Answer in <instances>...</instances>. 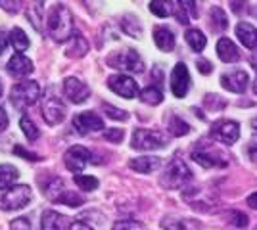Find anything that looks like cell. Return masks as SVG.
Wrapping results in <instances>:
<instances>
[{"mask_svg": "<svg viewBox=\"0 0 257 230\" xmlns=\"http://www.w3.org/2000/svg\"><path fill=\"white\" fill-rule=\"evenodd\" d=\"M31 188L27 184H16L0 196V203H2L4 211H16V209L25 207L31 201Z\"/></svg>", "mask_w": 257, "mask_h": 230, "instance_id": "obj_5", "label": "cell"}, {"mask_svg": "<svg viewBox=\"0 0 257 230\" xmlns=\"http://www.w3.org/2000/svg\"><path fill=\"white\" fill-rule=\"evenodd\" d=\"M14 153L20 155V157H23V159H27V161H41V159H43L39 153L29 152V150H25V148H22V146H14Z\"/></svg>", "mask_w": 257, "mask_h": 230, "instance_id": "obj_39", "label": "cell"}, {"mask_svg": "<svg viewBox=\"0 0 257 230\" xmlns=\"http://www.w3.org/2000/svg\"><path fill=\"white\" fill-rule=\"evenodd\" d=\"M230 222L232 224H236V226H240V228H244V226H247V217L244 215V213H240V211H232L230 213Z\"/></svg>", "mask_w": 257, "mask_h": 230, "instance_id": "obj_41", "label": "cell"}, {"mask_svg": "<svg viewBox=\"0 0 257 230\" xmlns=\"http://www.w3.org/2000/svg\"><path fill=\"white\" fill-rule=\"evenodd\" d=\"M154 43L163 52H171V50H175L177 41H175V35H173L171 29H167V27H156L154 29Z\"/></svg>", "mask_w": 257, "mask_h": 230, "instance_id": "obj_22", "label": "cell"}, {"mask_svg": "<svg viewBox=\"0 0 257 230\" xmlns=\"http://www.w3.org/2000/svg\"><path fill=\"white\" fill-rule=\"evenodd\" d=\"M0 96H2V81H0Z\"/></svg>", "mask_w": 257, "mask_h": 230, "instance_id": "obj_51", "label": "cell"}, {"mask_svg": "<svg viewBox=\"0 0 257 230\" xmlns=\"http://www.w3.org/2000/svg\"><path fill=\"white\" fill-rule=\"evenodd\" d=\"M69 226L71 224H69L67 217L58 213V211H52V209L44 211L43 217H41V228L43 230H67Z\"/></svg>", "mask_w": 257, "mask_h": 230, "instance_id": "obj_17", "label": "cell"}, {"mask_svg": "<svg viewBox=\"0 0 257 230\" xmlns=\"http://www.w3.org/2000/svg\"><path fill=\"white\" fill-rule=\"evenodd\" d=\"M217 56H219V60L225 62V64H234V62L240 60V50H238V46H236L230 39L221 37V39L217 41Z\"/></svg>", "mask_w": 257, "mask_h": 230, "instance_id": "obj_18", "label": "cell"}, {"mask_svg": "<svg viewBox=\"0 0 257 230\" xmlns=\"http://www.w3.org/2000/svg\"><path fill=\"white\" fill-rule=\"evenodd\" d=\"M128 167L137 173H154L161 167V159L156 157V155H140V157H135L128 161Z\"/></svg>", "mask_w": 257, "mask_h": 230, "instance_id": "obj_19", "label": "cell"}, {"mask_svg": "<svg viewBox=\"0 0 257 230\" xmlns=\"http://www.w3.org/2000/svg\"><path fill=\"white\" fill-rule=\"evenodd\" d=\"M211 138L225 146H232L240 138V125L236 121H217L211 125Z\"/></svg>", "mask_w": 257, "mask_h": 230, "instance_id": "obj_8", "label": "cell"}, {"mask_svg": "<svg viewBox=\"0 0 257 230\" xmlns=\"http://www.w3.org/2000/svg\"><path fill=\"white\" fill-rule=\"evenodd\" d=\"M10 230H35L31 224V220L27 217H20V219H14L10 222Z\"/></svg>", "mask_w": 257, "mask_h": 230, "instance_id": "obj_40", "label": "cell"}, {"mask_svg": "<svg viewBox=\"0 0 257 230\" xmlns=\"http://www.w3.org/2000/svg\"><path fill=\"white\" fill-rule=\"evenodd\" d=\"M20 127H22L23 134H25V138L27 140H37L39 136H41V131L37 129V125L31 121V117L29 115H22V119H20Z\"/></svg>", "mask_w": 257, "mask_h": 230, "instance_id": "obj_32", "label": "cell"}, {"mask_svg": "<svg viewBox=\"0 0 257 230\" xmlns=\"http://www.w3.org/2000/svg\"><path fill=\"white\" fill-rule=\"evenodd\" d=\"M107 64L117 67V69L133 71V73H142V71L146 69L142 58L139 56V52L133 50V48H127V50H123V52H117V54H113L111 58H107Z\"/></svg>", "mask_w": 257, "mask_h": 230, "instance_id": "obj_7", "label": "cell"}, {"mask_svg": "<svg viewBox=\"0 0 257 230\" xmlns=\"http://www.w3.org/2000/svg\"><path fill=\"white\" fill-rule=\"evenodd\" d=\"M111 230H148V228H146L142 222H139V220L127 219V220H119V222H115Z\"/></svg>", "mask_w": 257, "mask_h": 230, "instance_id": "obj_37", "label": "cell"}, {"mask_svg": "<svg viewBox=\"0 0 257 230\" xmlns=\"http://www.w3.org/2000/svg\"><path fill=\"white\" fill-rule=\"evenodd\" d=\"M104 136H106L107 142L121 144L123 138H125V132L121 131V129H106V131H104Z\"/></svg>", "mask_w": 257, "mask_h": 230, "instance_id": "obj_38", "label": "cell"}, {"mask_svg": "<svg viewBox=\"0 0 257 230\" xmlns=\"http://www.w3.org/2000/svg\"><path fill=\"white\" fill-rule=\"evenodd\" d=\"M221 85H223V88H226L228 92L244 94L247 85H249V77H247L246 71L232 69V71H228V73H223V75H221Z\"/></svg>", "mask_w": 257, "mask_h": 230, "instance_id": "obj_14", "label": "cell"}, {"mask_svg": "<svg viewBox=\"0 0 257 230\" xmlns=\"http://www.w3.org/2000/svg\"><path fill=\"white\" fill-rule=\"evenodd\" d=\"M211 23H213L215 31H226L228 20H226V14L223 8H219V6L211 8Z\"/></svg>", "mask_w": 257, "mask_h": 230, "instance_id": "obj_33", "label": "cell"}, {"mask_svg": "<svg viewBox=\"0 0 257 230\" xmlns=\"http://www.w3.org/2000/svg\"><path fill=\"white\" fill-rule=\"evenodd\" d=\"M161 228L165 230H200V222L188 217H179V215H165L161 219Z\"/></svg>", "mask_w": 257, "mask_h": 230, "instance_id": "obj_16", "label": "cell"}, {"mask_svg": "<svg viewBox=\"0 0 257 230\" xmlns=\"http://www.w3.org/2000/svg\"><path fill=\"white\" fill-rule=\"evenodd\" d=\"M64 94L71 104H83L90 96V88L77 77H65L64 79Z\"/></svg>", "mask_w": 257, "mask_h": 230, "instance_id": "obj_13", "label": "cell"}, {"mask_svg": "<svg viewBox=\"0 0 257 230\" xmlns=\"http://www.w3.org/2000/svg\"><path fill=\"white\" fill-rule=\"evenodd\" d=\"M121 29L128 35V37H135V39H139L140 35H142V25L139 23V20L135 18V16H123L121 18Z\"/></svg>", "mask_w": 257, "mask_h": 230, "instance_id": "obj_28", "label": "cell"}, {"mask_svg": "<svg viewBox=\"0 0 257 230\" xmlns=\"http://www.w3.org/2000/svg\"><path fill=\"white\" fill-rule=\"evenodd\" d=\"M39 98H41V87L37 81H20L10 90L12 104L20 110H25L33 104H37Z\"/></svg>", "mask_w": 257, "mask_h": 230, "instance_id": "obj_3", "label": "cell"}, {"mask_svg": "<svg viewBox=\"0 0 257 230\" xmlns=\"http://www.w3.org/2000/svg\"><path fill=\"white\" fill-rule=\"evenodd\" d=\"M8 73H10L14 79H25V77H29L33 73V62L27 58V56L23 54H14L10 58V62H8Z\"/></svg>", "mask_w": 257, "mask_h": 230, "instance_id": "obj_15", "label": "cell"}, {"mask_svg": "<svg viewBox=\"0 0 257 230\" xmlns=\"http://www.w3.org/2000/svg\"><path fill=\"white\" fill-rule=\"evenodd\" d=\"M196 67H198V71H200L202 75H209V73L213 71L211 62H209V60H204V58H200V60L196 62Z\"/></svg>", "mask_w": 257, "mask_h": 230, "instance_id": "obj_42", "label": "cell"}, {"mask_svg": "<svg viewBox=\"0 0 257 230\" xmlns=\"http://www.w3.org/2000/svg\"><path fill=\"white\" fill-rule=\"evenodd\" d=\"M175 2H163V0H152L150 12L158 18H169L175 14Z\"/></svg>", "mask_w": 257, "mask_h": 230, "instance_id": "obj_30", "label": "cell"}, {"mask_svg": "<svg viewBox=\"0 0 257 230\" xmlns=\"http://www.w3.org/2000/svg\"><path fill=\"white\" fill-rule=\"evenodd\" d=\"M204 106L209 111H219L223 110V108H226V102L221 96H217V94H205Z\"/></svg>", "mask_w": 257, "mask_h": 230, "instance_id": "obj_35", "label": "cell"}, {"mask_svg": "<svg viewBox=\"0 0 257 230\" xmlns=\"http://www.w3.org/2000/svg\"><path fill=\"white\" fill-rule=\"evenodd\" d=\"M18 176H20V171L14 165H0V190L12 188V184L18 180Z\"/></svg>", "mask_w": 257, "mask_h": 230, "instance_id": "obj_26", "label": "cell"}, {"mask_svg": "<svg viewBox=\"0 0 257 230\" xmlns=\"http://www.w3.org/2000/svg\"><path fill=\"white\" fill-rule=\"evenodd\" d=\"M167 131L171 132L173 136H186L192 129H190V125L184 119H181L179 115H173L171 119H169V123H167Z\"/></svg>", "mask_w": 257, "mask_h": 230, "instance_id": "obj_29", "label": "cell"}, {"mask_svg": "<svg viewBox=\"0 0 257 230\" xmlns=\"http://www.w3.org/2000/svg\"><path fill=\"white\" fill-rule=\"evenodd\" d=\"M184 39H186V43L188 46L192 48L194 52H204L205 44H207V39H205V35L200 31V29H186V33H184Z\"/></svg>", "mask_w": 257, "mask_h": 230, "instance_id": "obj_25", "label": "cell"}, {"mask_svg": "<svg viewBox=\"0 0 257 230\" xmlns=\"http://www.w3.org/2000/svg\"><path fill=\"white\" fill-rule=\"evenodd\" d=\"M8 39H10V44L14 46V50L18 54H23L29 48V37H27V33L23 31L22 27H14L10 35H8Z\"/></svg>", "mask_w": 257, "mask_h": 230, "instance_id": "obj_24", "label": "cell"}, {"mask_svg": "<svg viewBox=\"0 0 257 230\" xmlns=\"http://www.w3.org/2000/svg\"><path fill=\"white\" fill-rule=\"evenodd\" d=\"M246 201H247V205H249L251 209H257V192H253L251 196H247Z\"/></svg>", "mask_w": 257, "mask_h": 230, "instance_id": "obj_47", "label": "cell"}, {"mask_svg": "<svg viewBox=\"0 0 257 230\" xmlns=\"http://www.w3.org/2000/svg\"><path fill=\"white\" fill-rule=\"evenodd\" d=\"M44 2L35 4L31 10L37 12V18H29L33 23V27L37 31H41L43 35L50 37L56 43H64L69 41L73 31V18H71V12L65 8L64 4H54L52 8L48 10V14L43 18L44 12Z\"/></svg>", "mask_w": 257, "mask_h": 230, "instance_id": "obj_1", "label": "cell"}, {"mask_svg": "<svg viewBox=\"0 0 257 230\" xmlns=\"http://www.w3.org/2000/svg\"><path fill=\"white\" fill-rule=\"evenodd\" d=\"M69 230H94V228H90V226L85 224V222H71Z\"/></svg>", "mask_w": 257, "mask_h": 230, "instance_id": "obj_46", "label": "cell"}, {"mask_svg": "<svg viewBox=\"0 0 257 230\" xmlns=\"http://www.w3.org/2000/svg\"><path fill=\"white\" fill-rule=\"evenodd\" d=\"M41 110H43L44 121H46L50 127L60 125V123L65 119V115H67V108H65L64 100H60L56 94H52V92H48V94L44 96L43 104H41Z\"/></svg>", "mask_w": 257, "mask_h": 230, "instance_id": "obj_6", "label": "cell"}, {"mask_svg": "<svg viewBox=\"0 0 257 230\" xmlns=\"http://www.w3.org/2000/svg\"><path fill=\"white\" fill-rule=\"evenodd\" d=\"M249 157H251V161H257V144L249 146Z\"/></svg>", "mask_w": 257, "mask_h": 230, "instance_id": "obj_48", "label": "cell"}, {"mask_svg": "<svg viewBox=\"0 0 257 230\" xmlns=\"http://www.w3.org/2000/svg\"><path fill=\"white\" fill-rule=\"evenodd\" d=\"M107 87H109L111 92L119 94L121 98H135V96H139L140 94L137 81H135L133 77L121 75V73L109 77V79H107Z\"/></svg>", "mask_w": 257, "mask_h": 230, "instance_id": "obj_9", "label": "cell"}, {"mask_svg": "<svg viewBox=\"0 0 257 230\" xmlns=\"http://www.w3.org/2000/svg\"><path fill=\"white\" fill-rule=\"evenodd\" d=\"M253 94L257 96V79H255V83H253Z\"/></svg>", "mask_w": 257, "mask_h": 230, "instance_id": "obj_49", "label": "cell"}, {"mask_svg": "<svg viewBox=\"0 0 257 230\" xmlns=\"http://www.w3.org/2000/svg\"><path fill=\"white\" fill-rule=\"evenodd\" d=\"M236 37L240 39V43L244 44L246 48H255L257 46V29L247 22H240L236 25Z\"/></svg>", "mask_w": 257, "mask_h": 230, "instance_id": "obj_20", "label": "cell"}, {"mask_svg": "<svg viewBox=\"0 0 257 230\" xmlns=\"http://www.w3.org/2000/svg\"><path fill=\"white\" fill-rule=\"evenodd\" d=\"M86 52H88V43H86V39L79 33V31H75V33L71 35V39L67 41L65 56H69V58H83V56H86Z\"/></svg>", "mask_w": 257, "mask_h": 230, "instance_id": "obj_21", "label": "cell"}, {"mask_svg": "<svg viewBox=\"0 0 257 230\" xmlns=\"http://www.w3.org/2000/svg\"><path fill=\"white\" fill-rule=\"evenodd\" d=\"M8 43H10V39L6 37V33L0 31V54H4V50L8 48Z\"/></svg>", "mask_w": 257, "mask_h": 230, "instance_id": "obj_44", "label": "cell"}, {"mask_svg": "<svg viewBox=\"0 0 257 230\" xmlns=\"http://www.w3.org/2000/svg\"><path fill=\"white\" fill-rule=\"evenodd\" d=\"M190 90V73L186 64H177L171 73V92L177 98H184Z\"/></svg>", "mask_w": 257, "mask_h": 230, "instance_id": "obj_12", "label": "cell"}, {"mask_svg": "<svg viewBox=\"0 0 257 230\" xmlns=\"http://www.w3.org/2000/svg\"><path fill=\"white\" fill-rule=\"evenodd\" d=\"M104 113H106L109 119H115V121H127L128 119V111L113 108V106H109V104H104Z\"/></svg>", "mask_w": 257, "mask_h": 230, "instance_id": "obj_36", "label": "cell"}, {"mask_svg": "<svg viewBox=\"0 0 257 230\" xmlns=\"http://www.w3.org/2000/svg\"><path fill=\"white\" fill-rule=\"evenodd\" d=\"M131 146L139 152H152V150H161L167 146V136L160 131H150V129H137L133 132Z\"/></svg>", "mask_w": 257, "mask_h": 230, "instance_id": "obj_4", "label": "cell"}, {"mask_svg": "<svg viewBox=\"0 0 257 230\" xmlns=\"http://www.w3.org/2000/svg\"><path fill=\"white\" fill-rule=\"evenodd\" d=\"M56 203H65L69 207H81L85 203V197L81 196V194H77V192H71V190L65 188L64 192H62V196L56 199Z\"/></svg>", "mask_w": 257, "mask_h": 230, "instance_id": "obj_31", "label": "cell"}, {"mask_svg": "<svg viewBox=\"0 0 257 230\" xmlns=\"http://www.w3.org/2000/svg\"><path fill=\"white\" fill-rule=\"evenodd\" d=\"M192 159L198 165H202L205 169H213V167H226V161L219 155H213V153L205 152V150H196L192 152Z\"/></svg>", "mask_w": 257, "mask_h": 230, "instance_id": "obj_23", "label": "cell"}, {"mask_svg": "<svg viewBox=\"0 0 257 230\" xmlns=\"http://www.w3.org/2000/svg\"><path fill=\"white\" fill-rule=\"evenodd\" d=\"M90 161V152L86 150L85 146H71L67 152L64 153V163L65 167L75 173L81 175V171H85V167Z\"/></svg>", "mask_w": 257, "mask_h": 230, "instance_id": "obj_10", "label": "cell"}, {"mask_svg": "<svg viewBox=\"0 0 257 230\" xmlns=\"http://www.w3.org/2000/svg\"><path fill=\"white\" fill-rule=\"evenodd\" d=\"M186 6V12L192 16V18H198V10H196V2H182Z\"/></svg>", "mask_w": 257, "mask_h": 230, "instance_id": "obj_45", "label": "cell"}, {"mask_svg": "<svg viewBox=\"0 0 257 230\" xmlns=\"http://www.w3.org/2000/svg\"><path fill=\"white\" fill-rule=\"evenodd\" d=\"M73 127H75L79 134H86V132H96L106 131L104 129V119L94 113V111H81L73 117Z\"/></svg>", "mask_w": 257, "mask_h": 230, "instance_id": "obj_11", "label": "cell"}, {"mask_svg": "<svg viewBox=\"0 0 257 230\" xmlns=\"http://www.w3.org/2000/svg\"><path fill=\"white\" fill-rule=\"evenodd\" d=\"M139 96L144 104H150V106H158V104L163 102V92H161V88L158 85H150V87L142 88Z\"/></svg>", "mask_w": 257, "mask_h": 230, "instance_id": "obj_27", "label": "cell"}, {"mask_svg": "<svg viewBox=\"0 0 257 230\" xmlns=\"http://www.w3.org/2000/svg\"><path fill=\"white\" fill-rule=\"evenodd\" d=\"M251 125H253V129H257V119L251 121Z\"/></svg>", "mask_w": 257, "mask_h": 230, "instance_id": "obj_50", "label": "cell"}, {"mask_svg": "<svg viewBox=\"0 0 257 230\" xmlns=\"http://www.w3.org/2000/svg\"><path fill=\"white\" fill-rule=\"evenodd\" d=\"M8 125H10V119H8V115H6V111L0 108V132H4L8 129Z\"/></svg>", "mask_w": 257, "mask_h": 230, "instance_id": "obj_43", "label": "cell"}, {"mask_svg": "<svg viewBox=\"0 0 257 230\" xmlns=\"http://www.w3.org/2000/svg\"><path fill=\"white\" fill-rule=\"evenodd\" d=\"M73 180H75V184L81 188L83 192H92V190H96L98 184H100L96 176H90V175H75Z\"/></svg>", "mask_w": 257, "mask_h": 230, "instance_id": "obj_34", "label": "cell"}, {"mask_svg": "<svg viewBox=\"0 0 257 230\" xmlns=\"http://www.w3.org/2000/svg\"><path fill=\"white\" fill-rule=\"evenodd\" d=\"M190 180H192V171L181 157H175L173 161H169V165L165 167V171L160 178L161 186L171 188V190L173 188H182Z\"/></svg>", "mask_w": 257, "mask_h": 230, "instance_id": "obj_2", "label": "cell"}]
</instances>
